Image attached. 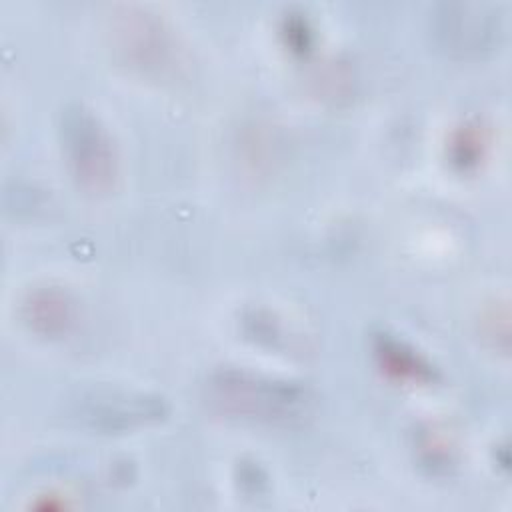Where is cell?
I'll use <instances>...</instances> for the list:
<instances>
[{"mask_svg": "<svg viewBox=\"0 0 512 512\" xmlns=\"http://www.w3.org/2000/svg\"><path fill=\"white\" fill-rule=\"evenodd\" d=\"M204 398L214 412L226 418L268 426L300 422L312 408V394L306 386L244 368L212 372L204 384Z\"/></svg>", "mask_w": 512, "mask_h": 512, "instance_id": "6da1fadb", "label": "cell"}, {"mask_svg": "<svg viewBox=\"0 0 512 512\" xmlns=\"http://www.w3.org/2000/svg\"><path fill=\"white\" fill-rule=\"evenodd\" d=\"M60 144L74 182L88 194H106L118 180V152L102 120L84 104L60 114Z\"/></svg>", "mask_w": 512, "mask_h": 512, "instance_id": "7a4b0ae2", "label": "cell"}, {"mask_svg": "<svg viewBox=\"0 0 512 512\" xmlns=\"http://www.w3.org/2000/svg\"><path fill=\"white\" fill-rule=\"evenodd\" d=\"M434 44L456 58H478L500 46L502 10L488 2H444L430 16Z\"/></svg>", "mask_w": 512, "mask_h": 512, "instance_id": "3957f363", "label": "cell"}, {"mask_svg": "<svg viewBox=\"0 0 512 512\" xmlns=\"http://www.w3.org/2000/svg\"><path fill=\"white\" fill-rule=\"evenodd\" d=\"M68 414L90 430L124 432L160 420L164 402L158 396L136 390L90 388L70 400Z\"/></svg>", "mask_w": 512, "mask_h": 512, "instance_id": "277c9868", "label": "cell"}, {"mask_svg": "<svg viewBox=\"0 0 512 512\" xmlns=\"http://www.w3.org/2000/svg\"><path fill=\"white\" fill-rule=\"evenodd\" d=\"M76 300L62 286H36L32 288L22 304V322L36 334L46 338H60L68 334L76 322Z\"/></svg>", "mask_w": 512, "mask_h": 512, "instance_id": "8992f818", "label": "cell"}, {"mask_svg": "<svg viewBox=\"0 0 512 512\" xmlns=\"http://www.w3.org/2000/svg\"><path fill=\"white\" fill-rule=\"evenodd\" d=\"M112 52L122 64L142 70H162L172 54V38L158 14L140 6H122L108 20Z\"/></svg>", "mask_w": 512, "mask_h": 512, "instance_id": "5b68a950", "label": "cell"}]
</instances>
